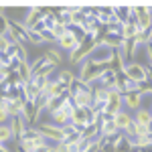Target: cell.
<instances>
[{
	"label": "cell",
	"mask_w": 152,
	"mask_h": 152,
	"mask_svg": "<svg viewBox=\"0 0 152 152\" xmlns=\"http://www.w3.org/2000/svg\"><path fill=\"white\" fill-rule=\"evenodd\" d=\"M132 122H134V118L128 114V110H122V112L114 118V124L118 126V130H120V132H126V128H128Z\"/></svg>",
	"instance_id": "30bf717a"
},
{
	"label": "cell",
	"mask_w": 152,
	"mask_h": 152,
	"mask_svg": "<svg viewBox=\"0 0 152 152\" xmlns=\"http://www.w3.org/2000/svg\"><path fill=\"white\" fill-rule=\"evenodd\" d=\"M57 81H61L65 87H69V89H71V85L77 81V75H75L73 71H69V69H61L57 73Z\"/></svg>",
	"instance_id": "4fadbf2b"
},
{
	"label": "cell",
	"mask_w": 152,
	"mask_h": 152,
	"mask_svg": "<svg viewBox=\"0 0 152 152\" xmlns=\"http://www.w3.org/2000/svg\"><path fill=\"white\" fill-rule=\"evenodd\" d=\"M57 45H59V49H61V51L73 53L75 49L81 45V41H79V39H77V35L73 33V28H69V33H67L65 37H61V39L57 41Z\"/></svg>",
	"instance_id": "8992f818"
},
{
	"label": "cell",
	"mask_w": 152,
	"mask_h": 152,
	"mask_svg": "<svg viewBox=\"0 0 152 152\" xmlns=\"http://www.w3.org/2000/svg\"><path fill=\"white\" fill-rule=\"evenodd\" d=\"M124 136H126V138H130V140L134 142L136 138H138V136H140V132H138V124H136V122H132V124H130L128 128H126Z\"/></svg>",
	"instance_id": "44dd1931"
},
{
	"label": "cell",
	"mask_w": 152,
	"mask_h": 152,
	"mask_svg": "<svg viewBox=\"0 0 152 152\" xmlns=\"http://www.w3.org/2000/svg\"><path fill=\"white\" fill-rule=\"evenodd\" d=\"M126 77L132 79L134 83H142V81H148L150 77H148V71H146V65H142V63H128L126 65Z\"/></svg>",
	"instance_id": "277c9868"
},
{
	"label": "cell",
	"mask_w": 152,
	"mask_h": 152,
	"mask_svg": "<svg viewBox=\"0 0 152 152\" xmlns=\"http://www.w3.org/2000/svg\"><path fill=\"white\" fill-rule=\"evenodd\" d=\"M134 18L140 26V31H150L152 28V8L148 6H134Z\"/></svg>",
	"instance_id": "5b68a950"
},
{
	"label": "cell",
	"mask_w": 152,
	"mask_h": 152,
	"mask_svg": "<svg viewBox=\"0 0 152 152\" xmlns=\"http://www.w3.org/2000/svg\"><path fill=\"white\" fill-rule=\"evenodd\" d=\"M146 71H148V77H150V81H152V67L150 65H146Z\"/></svg>",
	"instance_id": "484cf974"
},
{
	"label": "cell",
	"mask_w": 152,
	"mask_h": 152,
	"mask_svg": "<svg viewBox=\"0 0 152 152\" xmlns=\"http://www.w3.org/2000/svg\"><path fill=\"white\" fill-rule=\"evenodd\" d=\"M51 148H53V144H51V142H47V144H41V146H37L35 152H51Z\"/></svg>",
	"instance_id": "cb8c5ba5"
},
{
	"label": "cell",
	"mask_w": 152,
	"mask_h": 152,
	"mask_svg": "<svg viewBox=\"0 0 152 152\" xmlns=\"http://www.w3.org/2000/svg\"><path fill=\"white\" fill-rule=\"evenodd\" d=\"M67 91H69V87H65L61 81H57V77H53V79H51V83H49V87H47V94L51 95V97L63 95V94H67Z\"/></svg>",
	"instance_id": "7c38bea8"
},
{
	"label": "cell",
	"mask_w": 152,
	"mask_h": 152,
	"mask_svg": "<svg viewBox=\"0 0 152 152\" xmlns=\"http://www.w3.org/2000/svg\"><path fill=\"white\" fill-rule=\"evenodd\" d=\"M99 85H104L107 91L118 89V71L114 67H110L107 71H104V75L99 77Z\"/></svg>",
	"instance_id": "52a82bcc"
},
{
	"label": "cell",
	"mask_w": 152,
	"mask_h": 152,
	"mask_svg": "<svg viewBox=\"0 0 152 152\" xmlns=\"http://www.w3.org/2000/svg\"><path fill=\"white\" fill-rule=\"evenodd\" d=\"M8 126H10V130H12V134H14V142L18 144V142L23 140V136H24V132H26V122H24L23 118L18 116V118H12L10 122H8Z\"/></svg>",
	"instance_id": "9c48e42d"
},
{
	"label": "cell",
	"mask_w": 152,
	"mask_h": 152,
	"mask_svg": "<svg viewBox=\"0 0 152 152\" xmlns=\"http://www.w3.org/2000/svg\"><path fill=\"white\" fill-rule=\"evenodd\" d=\"M61 130H63V140H65L67 136H71V134H75V132H77V128H75L73 124H67V126H63Z\"/></svg>",
	"instance_id": "603a6c76"
},
{
	"label": "cell",
	"mask_w": 152,
	"mask_h": 152,
	"mask_svg": "<svg viewBox=\"0 0 152 152\" xmlns=\"http://www.w3.org/2000/svg\"><path fill=\"white\" fill-rule=\"evenodd\" d=\"M26 37H28V45H43L45 43L43 33H39L35 28H26Z\"/></svg>",
	"instance_id": "9a60e30c"
},
{
	"label": "cell",
	"mask_w": 152,
	"mask_h": 152,
	"mask_svg": "<svg viewBox=\"0 0 152 152\" xmlns=\"http://www.w3.org/2000/svg\"><path fill=\"white\" fill-rule=\"evenodd\" d=\"M18 75H20V79L24 83L33 81V67H31V63H20V67H18Z\"/></svg>",
	"instance_id": "2e32d148"
},
{
	"label": "cell",
	"mask_w": 152,
	"mask_h": 152,
	"mask_svg": "<svg viewBox=\"0 0 152 152\" xmlns=\"http://www.w3.org/2000/svg\"><path fill=\"white\" fill-rule=\"evenodd\" d=\"M2 152H10L8 150V144H2Z\"/></svg>",
	"instance_id": "4316f807"
},
{
	"label": "cell",
	"mask_w": 152,
	"mask_h": 152,
	"mask_svg": "<svg viewBox=\"0 0 152 152\" xmlns=\"http://www.w3.org/2000/svg\"><path fill=\"white\" fill-rule=\"evenodd\" d=\"M0 140H2V144H8L10 140H14V134H12L8 124H2V128H0Z\"/></svg>",
	"instance_id": "d6986e66"
},
{
	"label": "cell",
	"mask_w": 152,
	"mask_h": 152,
	"mask_svg": "<svg viewBox=\"0 0 152 152\" xmlns=\"http://www.w3.org/2000/svg\"><path fill=\"white\" fill-rule=\"evenodd\" d=\"M126 55H128V59H134V55H136V51H138V45L134 43V41H126Z\"/></svg>",
	"instance_id": "7402d4cb"
},
{
	"label": "cell",
	"mask_w": 152,
	"mask_h": 152,
	"mask_svg": "<svg viewBox=\"0 0 152 152\" xmlns=\"http://www.w3.org/2000/svg\"><path fill=\"white\" fill-rule=\"evenodd\" d=\"M95 142H97L95 138H81V142L77 144V152H89Z\"/></svg>",
	"instance_id": "ffe728a7"
},
{
	"label": "cell",
	"mask_w": 152,
	"mask_h": 152,
	"mask_svg": "<svg viewBox=\"0 0 152 152\" xmlns=\"http://www.w3.org/2000/svg\"><path fill=\"white\" fill-rule=\"evenodd\" d=\"M99 132H102V138H112V136L120 134V130H118V126L114 124V120H110V122H104V124L99 126Z\"/></svg>",
	"instance_id": "5bb4252c"
},
{
	"label": "cell",
	"mask_w": 152,
	"mask_h": 152,
	"mask_svg": "<svg viewBox=\"0 0 152 152\" xmlns=\"http://www.w3.org/2000/svg\"><path fill=\"white\" fill-rule=\"evenodd\" d=\"M134 122H136V124H140V126H150V122H152V110L142 105L140 110L136 112V116H134Z\"/></svg>",
	"instance_id": "8fae6325"
},
{
	"label": "cell",
	"mask_w": 152,
	"mask_h": 152,
	"mask_svg": "<svg viewBox=\"0 0 152 152\" xmlns=\"http://www.w3.org/2000/svg\"><path fill=\"white\" fill-rule=\"evenodd\" d=\"M142 102H144V95L140 91H130V94H124V107L126 110H134L138 112L142 107Z\"/></svg>",
	"instance_id": "ba28073f"
},
{
	"label": "cell",
	"mask_w": 152,
	"mask_h": 152,
	"mask_svg": "<svg viewBox=\"0 0 152 152\" xmlns=\"http://www.w3.org/2000/svg\"><path fill=\"white\" fill-rule=\"evenodd\" d=\"M45 57L53 63V65H59L63 61V55H61V49H47L45 51Z\"/></svg>",
	"instance_id": "e0dca14e"
},
{
	"label": "cell",
	"mask_w": 152,
	"mask_h": 152,
	"mask_svg": "<svg viewBox=\"0 0 152 152\" xmlns=\"http://www.w3.org/2000/svg\"><path fill=\"white\" fill-rule=\"evenodd\" d=\"M124 110V94L122 91H118V89H114V91H110V95H107V102H105V114H110L112 118H116L120 112Z\"/></svg>",
	"instance_id": "3957f363"
},
{
	"label": "cell",
	"mask_w": 152,
	"mask_h": 152,
	"mask_svg": "<svg viewBox=\"0 0 152 152\" xmlns=\"http://www.w3.org/2000/svg\"><path fill=\"white\" fill-rule=\"evenodd\" d=\"M95 47H97V45H95V41L91 39V37H87L81 45L73 51V53H69V61H71V63H75V65H77V63H83V61H87L89 55L94 53Z\"/></svg>",
	"instance_id": "7a4b0ae2"
},
{
	"label": "cell",
	"mask_w": 152,
	"mask_h": 152,
	"mask_svg": "<svg viewBox=\"0 0 152 152\" xmlns=\"http://www.w3.org/2000/svg\"><path fill=\"white\" fill-rule=\"evenodd\" d=\"M150 43H152V28H150Z\"/></svg>",
	"instance_id": "f1b7e54d"
},
{
	"label": "cell",
	"mask_w": 152,
	"mask_h": 152,
	"mask_svg": "<svg viewBox=\"0 0 152 152\" xmlns=\"http://www.w3.org/2000/svg\"><path fill=\"white\" fill-rule=\"evenodd\" d=\"M132 41H134L138 47H146V45L150 43V31H140V33L134 37Z\"/></svg>",
	"instance_id": "ac0fdd59"
},
{
	"label": "cell",
	"mask_w": 152,
	"mask_h": 152,
	"mask_svg": "<svg viewBox=\"0 0 152 152\" xmlns=\"http://www.w3.org/2000/svg\"><path fill=\"white\" fill-rule=\"evenodd\" d=\"M146 59H148V65L152 67V43L146 45Z\"/></svg>",
	"instance_id": "d4e9b609"
},
{
	"label": "cell",
	"mask_w": 152,
	"mask_h": 152,
	"mask_svg": "<svg viewBox=\"0 0 152 152\" xmlns=\"http://www.w3.org/2000/svg\"><path fill=\"white\" fill-rule=\"evenodd\" d=\"M35 128L39 130V134L47 142H51V144L63 142V130L59 128V126H55L53 122H41V124H37Z\"/></svg>",
	"instance_id": "6da1fadb"
},
{
	"label": "cell",
	"mask_w": 152,
	"mask_h": 152,
	"mask_svg": "<svg viewBox=\"0 0 152 152\" xmlns=\"http://www.w3.org/2000/svg\"><path fill=\"white\" fill-rule=\"evenodd\" d=\"M16 152H24L23 148H20V146H18V144H16Z\"/></svg>",
	"instance_id": "83f0119b"
},
{
	"label": "cell",
	"mask_w": 152,
	"mask_h": 152,
	"mask_svg": "<svg viewBox=\"0 0 152 152\" xmlns=\"http://www.w3.org/2000/svg\"><path fill=\"white\" fill-rule=\"evenodd\" d=\"M150 132H152V122H150Z\"/></svg>",
	"instance_id": "f546056e"
}]
</instances>
